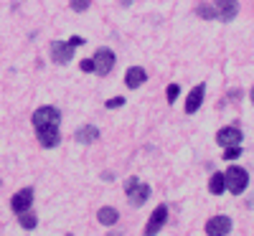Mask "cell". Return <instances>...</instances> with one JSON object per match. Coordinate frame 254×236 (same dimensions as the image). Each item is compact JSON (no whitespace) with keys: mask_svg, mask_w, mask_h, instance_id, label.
<instances>
[{"mask_svg":"<svg viewBox=\"0 0 254 236\" xmlns=\"http://www.w3.org/2000/svg\"><path fill=\"white\" fill-rule=\"evenodd\" d=\"M94 71L99 74V76H107L112 69H115V61H117V56H115V51L112 49H107V46H102V49H97V54H94Z\"/></svg>","mask_w":254,"mask_h":236,"instance_id":"cell-2","label":"cell"},{"mask_svg":"<svg viewBox=\"0 0 254 236\" xmlns=\"http://www.w3.org/2000/svg\"><path fill=\"white\" fill-rule=\"evenodd\" d=\"M178 94H181V87H178V84H171V87H168V92H165L168 102H176V99H178Z\"/></svg>","mask_w":254,"mask_h":236,"instance_id":"cell-21","label":"cell"},{"mask_svg":"<svg viewBox=\"0 0 254 236\" xmlns=\"http://www.w3.org/2000/svg\"><path fill=\"white\" fill-rule=\"evenodd\" d=\"M208 190L214 193V196H221L226 190V180H224V173H214L208 178Z\"/></svg>","mask_w":254,"mask_h":236,"instance_id":"cell-16","label":"cell"},{"mask_svg":"<svg viewBox=\"0 0 254 236\" xmlns=\"http://www.w3.org/2000/svg\"><path fill=\"white\" fill-rule=\"evenodd\" d=\"M231 219L229 216H214V219H208V224H206V234L208 236H226L229 231H231Z\"/></svg>","mask_w":254,"mask_h":236,"instance_id":"cell-12","label":"cell"},{"mask_svg":"<svg viewBox=\"0 0 254 236\" xmlns=\"http://www.w3.org/2000/svg\"><path fill=\"white\" fill-rule=\"evenodd\" d=\"M165 224H168V206L160 203V206L153 211V216H150V221H147V226H145V236H155Z\"/></svg>","mask_w":254,"mask_h":236,"instance_id":"cell-7","label":"cell"},{"mask_svg":"<svg viewBox=\"0 0 254 236\" xmlns=\"http://www.w3.org/2000/svg\"><path fill=\"white\" fill-rule=\"evenodd\" d=\"M69 44L76 49V46H81V44H84V38H81V36H71V38H69Z\"/></svg>","mask_w":254,"mask_h":236,"instance_id":"cell-24","label":"cell"},{"mask_svg":"<svg viewBox=\"0 0 254 236\" xmlns=\"http://www.w3.org/2000/svg\"><path fill=\"white\" fill-rule=\"evenodd\" d=\"M79 69H81V71H87V74L94 71V61H92V59H84V61L79 63Z\"/></svg>","mask_w":254,"mask_h":236,"instance_id":"cell-23","label":"cell"},{"mask_svg":"<svg viewBox=\"0 0 254 236\" xmlns=\"http://www.w3.org/2000/svg\"><path fill=\"white\" fill-rule=\"evenodd\" d=\"M76 142H81V145H92V142H97L99 140V130L94 124H84V127H79L76 130Z\"/></svg>","mask_w":254,"mask_h":236,"instance_id":"cell-14","label":"cell"},{"mask_svg":"<svg viewBox=\"0 0 254 236\" xmlns=\"http://www.w3.org/2000/svg\"><path fill=\"white\" fill-rule=\"evenodd\" d=\"M127 99L125 97H112V99H107V110H117V107H122Z\"/></svg>","mask_w":254,"mask_h":236,"instance_id":"cell-22","label":"cell"},{"mask_svg":"<svg viewBox=\"0 0 254 236\" xmlns=\"http://www.w3.org/2000/svg\"><path fill=\"white\" fill-rule=\"evenodd\" d=\"M36 137L44 147H56L61 142V132L59 124H49V127H36Z\"/></svg>","mask_w":254,"mask_h":236,"instance_id":"cell-9","label":"cell"},{"mask_svg":"<svg viewBox=\"0 0 254 236\" xmlns=\"http://www.w3.org/2000/svg\"><path fill=\"white\" fill-rule=\"evenodd\" d=\"M31 122H33V127H49V124H59L61 122V112L56 110V107H38V110L33 112V117H31Z\"/></svg>","mask_w":254,"mask_h":236,"instance_id":"cell-4","label":"cell"},{"mask_svg":"<svg viewBox=\"0 0 254 236\" xmlns=\"http://www.w3.org/2000/svg\"><path fill=\"white\" fill-rule=\"evenodd\" d=\"M74 59V46L69 41H51V61L64 66V63H69Z\"/></svg>","mask_w":254,"mask_h":236,"instance_id":"cell-5","label":"cell"},{"mask_svg":"<svg viewBox=\"0 0 254 236\" xmlns=\"http://www.w3.org/2000/svg\"><path fill=\"white\" fill-rule=\"evenodd\" d=\"M132 3H135V0H120V5H125V8H127V5H132Z\"/></svg>","mask_w":254,"mask_h":236,"instance_id":"cell-25","label":"cell"},{"mask_svg":"<svg viewBox=\"0 0 254 236\" xmlns=\"http://www.w3.org/2000/svg\"><path fill=\"white\" fill-rule=\"evenodd\" d=\"M214 10H216L219 20H226V23H229V20H234L239 15V3H237V0H216Z\"/></svg>","mask_w":254,"mask_h":236,"instance_id":"cell-10","label":"cell"},{"mask_svg":"<svg viewBox=\"0 0 254 236\" xmlns=\"http://www.w3.org/2000/svg\"><path fill=\"white\" fill-rule=\"evenodd\" d=\"M117 219H120V213H117V208H112V206H104V208L97 211V221H99L102 226H115Z\"/></svg>","mask_w":254,"mask_h":236,"instance_id":"cell-15","label":"cell"},{"mask_svg":"<svg viewBox=\"0 0 254 236\" xmlns=\"http://www.w3.org/2000/svg\"><path fill=\"white\" fill-rule=\"evenodd\" d=\"M224 180H226V190L239 196V193H244L247 185H249V173L242 165H229V170L224 173Z\"/></svg>","mask_w":254,"mask_h":236,"instance_id":"cell-1","label":"cell"},{"mask_svg":"<svg viewBox=\"0 0 254 236\" xmlns=\"http://www.w3.org/2000/svg\"><path fill=\"white\" fill-rule=\"evenodd\" d=\"M237 158H242V147H239V145L224 147V160H226V163H229V160H237Z\"/></svg>","mask_w":254,"mask_h":236,"instance_id":"cell-19","label":"cell"},{"mask_svg":"<svg viewBox=\"0 0 254 236\" xmlns=\"http://www.w3.org/2000/svg\"><path fill=\"white\" fill-rule=\"evenodd\" d=\"M125 193L130 196L132 206H142L147 198H150V185H147V183H140L137 178H130V180L125 183Z\"/></svg>","mask_w":254,"mask_h":236,"instance_id":"cell-3","label":"cell"},{"mask_svg":"<svg viewBox=\"0 0 254 236\" xmlns=\"http://www.w3.org/2000/svg\"><path fill=\"white\" fill-rule=\"evenodd\" d=\"M196 13H198L201 18H206V20H214V18H216V10H214V5H206V3H201V5L196 8Z\"/></svg>","mask_w":254,"mask_h":236,"instance_id":"cell-18","label":"cell"},{"mask_svg":"<svg viewBox=\"0 0 254 236\" xmlns=\"http://www.w3.org/2000/svg\"><path fill=\"white\" fill-rule=\"evenodd\" d=\"M71 10H76V13H84V10H89V5H92V0H71Z\"/></svg>","mask_w":254,"mask_h":236,"instance_id":"cell-20","label":"cell"},{"mask_svg":"<svg viewBox=\"0 0 254 236\" xmlns=\"http://www.w3.org/2000/svg\"><path fill=\"white\" fill-rule=\"evenodd\" d=\"M18 216H20V219H18V221H20V226H23L26 231H33V229H36V224H38V219L33 216V213H31V211H26V213H18Z\"/></svg>","mask_w":254,"mask_h":236,"instance_id":"cell-17","label":"cell"},{"mask_svg":"<svg viewBox=\"0 0 254 236\" xmlns=\"http://www.w3.org/2000/svg\"><path fill=\"white\" fill-rule=\"evenodd\" d=\"M203 97H206V84H196V87L188 92V99H186V115L198 112V110H201V104H203Z\"/></svg>","mask_w":254,"mask_h":236,"instance_id":"cell-11","label":"cell"},{"mask_svg":"<svg viewBox=\"0 0 254 236\" xmlns=\"http://www.w3.org/2000/svg\"><path fill=\"white\" fill-rule=\"evenodd\" d=\"M145 81H147V71L142 66H130V69L125 71V84L130 89H140Z\"/></svg>","mask_w":254,"mask_h":236,"instance_id":"cell-13","label":"cell"},{"mask_svg":"<svg viewBox=\"0 0 254 236\" xmlns=\"http://www.w3.org/2000/svg\"><path fill=\"white\" fill-rule=\"evenodd\" d=\"M242 140H244V135H242V130H239V127H234V124H226V127H221V130L216 132V142H219L221 147L239 145Z\"/></svg>","mask_w":254,"mask_h":236,"instance_id":"cell-8","label":"cell"},{"mask_svg":"<svg viewBox=\"0 0 254 236\" xmlns=\"http://www.w3.org/2000/svg\"><path fill=\"white\" fill-rule=\"evenodd\" d=\"M31 206H33V188H20L18 193H13L10 208L15 213H26V211H31Z\"/></svg>","mask_w":254,"mask_h":236,"instance_id":"cell-6","label":"cell"}]
</instances>
